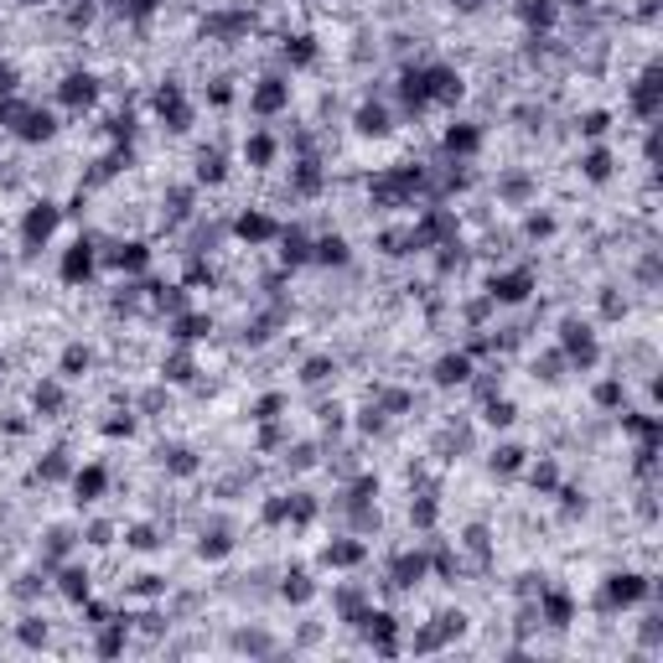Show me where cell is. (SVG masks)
I'll list each match as a JSON object with an SVG mask.
<instances>
[{"instance_id": "obj_29", "label": "cell", "mask_w": 663, "mask_h": 663, "mask_svg": "<svg viewBox=\"0 0 663 663\" xmlns=\"http://www.w3.org/2000/svg\"><path fill=\"white\" fill-rule=\"evenodd\" d=\"M575 136L581 140H606L612 136V109H586V115H575Z\"/></svg>"}, {"instance_id": "obj_14", "label": "cell", "mask_w": 663, "mask_h": 663, "mask_svg": "<svg viewBox=\"0 0 663 663\" xmlns=\"http://www.w3.org/2000/svg\"><path fill=\"white\" fill-rule=\"evenodd\" d=\"M68 409V378H37L31 384V415L37 420H58Z\"/></svg>"}, {"instance_id": "obj_5", "label": "cell", "mask_w": 663, "mask_h": 663, "mask_svg": "<svg viewBox=\"0 0 663 663\" xmlns=\"http://www.w3.org/2000/svg\"><path fill=\"white\" fill-rule=\"evenodd\" d=\"M534 290H540V270L534 265H508V270L487 275L483 296L493 306H524V301H534Z\"/></svg>"}, {"instance_id": "obj_34", "label": "cell", "mask_w": 663, "mask_h": 663, "mask_svg": "<svg viewBox=\"0 0 663 663\" xmlns=\"http://www.w3.org/2000/svg\"><path fill=\"white\" fill-rule=\"evenodd\" d=\"M11 6H21V11H37V6H52V0H11Z\"/></svg>"}, {"instance_id": "obj_7", "label": "cell", "mask_w": 663, "mask_h": 663, "mask_svg": "<svg viewBox=\"0 0 663 663\" xmlns=\"http://www.w3.org/2000/svg\"><path fill=\"white\" fill-rule=\"evenodd\" d=\"M93 275H99V239H93V234H78V239L58 255V280L68 290H83Z\"/></svg>"}, {"instance_id": "obj_15", "label": "cell", "mask_w": 663, "mask_h": 663, "mask_svg": "<svg viewBox=\"0 0 663 663\" xmlns=\"http://www.w3.org/2000/svg\"><path fill=\"white\" fill-rule=\"evenodd\" d=\"M311 265H321V270H347V265H353V239L337 234V228L317 234V239H311Z\"/></svg>"}, {"instance_id": "obj_24", "label": "cell", "mask_w": 663, "mask_h": 663, "mask_svg": "<svg viewBox=\"0 0 663 663\" xmlns=\"http://www.w3.org/2000/svg\"><path fill=\"white\" fill-rule=\"evenodd\" d=\"M524 483L534 487L540 497H550L560 487V462L555 456H540V462H524Z\"/></svg>"}, {"instance_id": "obj_16", "label": "cell", "mask_w": 663, "mask_h": 663, "mask_svg": "<svg viewBox=\"0 0 663 663\" xmlns=\"http://www.w3.org/2000/svg\"><path fill=\"white\" fill-rule=\"evenodd\" d=\"M513 21L528 31V37H540L560 21V0H513Z\"/></svg>"}, {"instance_id": "obj_12", "label": "cell", "mask_w": 663, "mask_h": 663, "mask_svg": "<svg viewBox=\"0 0 663 663\" xmlns=\"http://www.w3.org/2000/svg\"><path fill=\"white\" fill-rule=\"evenodd\" d=\"M353 136L358 140H389L394 136V109L384 99H363L353 109Z\"/></svg>"}, {"instance_id": "obj_27", "label": "cell", "mask_w": 663, "mask_h": 663, "mask_svg": "<svg viewBox=\"0 0 663 663\" xmlns=\"http://www.w3.org/2000/svg\"><path fill=\"white\" fill-rule=\"evenodd\" d=\"M234 555V534L228 528H202L197 534V560H228Z\"/></svg>"}, {"instance_id": "obj_8", "label": "cell", "mask_w": 663, "mask_h": 663, "mask_svg": "<svg viewBox=\"0 0 663 663\" xmlns=\"http://www.w3.org/2000/svg\"><path fill=\"white\" fill-rule=\"evenodd\" d=\"M290 99H296V83H290L286 73H265L249 83V93H244V105H249V115L255 120H275V115H286Z\"/></svg>"}, {"instance_id": "obj_19", "label": "cell", "mask_w": 663, "mask_h": 663, "mask_svg": "<svg viewBox=\"0 0 663 663\" xmlns=\"http://www.w3.org/2000/svg\"><path fill=\"white\" fill-rule=\"evenodd\" d=\"M68 483H73L78 503L89 508V503H99V497L109 493V467H105V462H83V467H73V477H68Z\"/></svg>"}, {"instance_id": "obj_1", "label": "cell", "mask_w": 663, "mask_h": 663, "mask_svg": "<svg viewBox=\"0 0 663 663\" xmlns=\"http://www.w3.org/2000/svg\"><path fill=\"white\" fill-rule=\"evenodd\" d=\"M62 218H68V212H62L58 197H31L27 212H21V249H27V255L47 249V244H52V234L62 228Z\"/></svg>"}, {"instance_id": "obj_11", "label": "cell", "mask_w": 663, "mask_h": 663, "mask_svg": "<svg viewBox=\"0 0 663 663\" xmlns=\"http://www.w3.org/2000/svg\"><path fill=\"white\" fill-rule=\"evenodd\" d=\"M472 378H477V368H472L467 347H452V353H441V358L431 363V384H436V389H467Z\"/></svg>"}, {"instance_id": "obj_4", "label": "cell", "mask_w": 663, "mask_h": 663, "mask_svg": "<svg viewBox=\"0 0 663 663\" xmlns=\"http://www.w3.org/2000/svg\"><path fill=\"white\" fill-rule=\"evenodd\" d=\"M622 93H627V115H633L637 125H653L663 115V78H659V68H637L627 83H622Z\"/></svg>"}, {"instance_id": "obj_26", "label": "cell", "mask_w": 663, "mask_h": 663, "mask_svg": "<svg viewBox=\"0 0 663 663\" xmlns=\"http://www.w3.org/2000/svg\"><path fill=\"white\" fill-rule=\"evenodd\" d=\"M161 6H166V0H109V11L120 16L125 27H146V21H156Z\"/></svg>"}, {"instance_id": "obj_31", "label": "cell", "mask_w": 663, "mask_h": 663, "mask_svg": "<svg viewBox=\"0 0 663 663\" xmlns=\"http://www.w3.org/2000/svg\"><path fill=\"white\" fill-rule=\"evenodd\" d=\"M280 596H286V602H311V596H317V581H311V571H286V581H280Z\"/></svg>"}, {"instance_id": "obj_9", "label": "cell", "mask_w": 663, "mask_h": 663, "mask_svg": "<svg viewBox=\"0 0 663 663\" xmlns=\"http://www.w3.org/2000/svg\"><path fill=\"white\" fill-rule=\"evenodd\" d=\"M280 228H286V224L270 218L265 208H239V212H234V224H228V234H234L239 244H249V249H265V244L280 239Z\"/></svg>"}, {"instance_id": "obj_23", "label": "cell", "mask_w": 663, "mask_h": 663, "mask_svg": "<svg viewBox=\"0 0 663 663\" xmlns=\"http://www.w3.org/2000/svg\"><path fill=\"white\" fill-rule=\"evenodd\" d=\"M591 405L602 409V415H617V409L627 405V374H612V378H602V384L591 389Z\"/></svg>"}, {"instance_id": "obj_22", "label": "cell", "mask_w": 663, "mask_h": 663, "mask_svg": "<svg viewBox=\"0 0 663 663\" xmlns=\"http://www.w3.org/2000/svg\"><path fill=\"white\" fill-rule=\"evenodd\" d=\"M192 181H197V187H224V181H228V156H224V146H202V151H197Z\"/></svg>"}, {"instance_id": "obj_21", "label": "cell", "mask_w": 663, "mask_h": 663, "mask_svg": "<svg viewBox=\"0 0 663 663\" xmlns=\"http://www.w3.org/2000/svg\"><path fill=\"white\" fill-rule=\"evenodd\" d=\"M58 591H62V602L83 606L93 596V571H89V565H62V571H58Z\"/></svg>"}, {"instance_id": "obj_2", "label": "cell", "mask_w": 663, "mask_h": 663, "mask_svg": "<svg viewBox=\"0 0 663 663\" xmlns=\"http://www.w3.org/2000/svg\"><path fill=\"white\" fill-rule=\"evenodd\" d=\"M653 596V581L643 571H612L602 581V596H596V612L602 617H612V612H627V606L649 602Z\"/></svg>"}, {"instance_id": "obj_32", "label": "cell", "mask_w": 663, "mask_h": 663, "mask_svg": "<svg viewBox=\"0 0 663 663\" xmlns=\"http://www.w3.org/2000/svg\"><path fill=\"white\" fill-rule=\"evenodd\" d=\"M62 477H73V467H68V452H47L42 462H37V483H62Z\"/></svg>"}, {"instance_id": "obj_13", "label": "cell", "mask_w": 663, "mask_h": 663, "mask_svg": "<svg viewBox=\"0 0 663 663\" xmlns=\"http://www.w3.org/2000/svg\"><path fill=\"white\" fill-rule=\"evenodd\" d=\"M575 171H581V181H591V187H606V181L617 177V151H612L606 140H591L586 151H581V161H575Z\"/></svg>"}, {"instance_id": "obj_25", "label": "cell", "mask_w": 663, "mask_h": 663, "mask_svg": "<svg viewBox=\"0 0 663 663\" xmlns=\"http://www.w3.org/2000/svg\"><path fill=\"white\" fill-rule=\"evenodd\" d=\"M93 368V347L89 343H68L58 353V378H89Z\"/></svg>"}, {"instance_id": "obj_10", "label": "cell", "mask_w": 663, "mask_h": 663, "mask_svg": "<svg viewBox=\"0 0 663 663\" xmlns=\"http://www.w3.org/2000/svg\"><path fill=\"white\" fill-rule=\"evenodd\" d=\"M477 151H483V125L477 120H452L441 130V156L446 161H472Z\"/></svg>"}, {"instance_id": "obj_28", "label": "cell", "mask_w": 663, "mask_h": 663, "mask_svg": "<svg viewBox=\"0 0 663 663\" xmlns=\"http://www.w3.org/2000/svg\"><path fill=\"white\" fill-rule=\"evenodd\" d=\"M524 462H528L524 446H513V441H503V446H493V462H487V467H493L497 477H518V472H524Z\"/></svg>"}, {"instance_id": "obj_6", "label": "cell", "mask_w": 663, "mask_h": 663, "mask_svg": "<svg viewBox=\"0 0 663 663\" xmlns=\"http://www.w3.org/2000/svg\"><path fill=\"white\" fill-rule=\"evenodd\" d=\"M52 99H58V109H68V115H83V109H93L105 99V78L93 73V68H68V73L58 78Z\"/></svg>"}, {"instance_id": "obj_3", "label": "cell", "mask_w": 663, "mask_h": 663, "mask_svg": "<svg viewBox=\"0 0 663 663\" xmlns=\"http://www.w3.org/2000/svg\"><path fill=\"white\" fill-rule=\"evenodd\" d=\"M420 83L431 109H456L467 99V73L456 62H420Z\"/></svg>"}, {"instance_id": "obj_20", "label": "cell", "mask_w": 663, "mask_h": 663, "mask_svg": "<svg viewBox=\"0 0 663 663\" xmlns=\"http://www.w3.org/2000/svg\"><path fill=\"white\" fill-rule=\"evenodd\" d=\"M275 156H280V140H275L265 125H255V130L244 136V166H249V171H270Z\"/></svg>"}, {"instance_id": "obj_30", "label": "cell", "mask_w": 663, "mask_h": 663, "mask_svg": "<svg viewBox=\"0 0 663 663\" xmlns=\"http://www.w3.org/2000/svg\"><path fill=\"white\" fill-rule=\"evenodd\" d=\"M337 378V358H327V353H317V358L301 363V384L306 389H321V384H332Z\"/></svg>"}, {"instance_id": "obj_17", "label": "cell", "mask_w": 663, "mask_h": 663, "mask_svg": "<svg viewBox=\"0 0 663 663\" xmlns=\"http://www.w3.org/2000/svg\"><path fill=\"white\" fill-rule=\"evenodd\" d=\"M317 58H321V42L311 37V31H286V37H280V62H286L290 73L311 68Z\"/></svg>"}, {"instance_id": "obj_18", "label": "cell", "mask_w": 663, "mask_h": 663, "mask_svg": "<svg viewBox=\"0 0 663 663\" xmlns=\"http://www.w3.org/2000/svg\"><path fill=\"white\" fill-rule=\"evenodd\" d=\"M363 560H368V544L358 534H337V540L321 544V565H332V571H353Z\"/></svg>"}, {"instance_id": "obj_33", "label": "cell", "mask_w": 663, "mask_h": 663, "mask_svg": "<svg viewBox=\"0 0 663 663\" xmlns=\"http://www.w3.org/2000/svg\"><path fill=\"white\" fill-rule=\"evenodd\" d=\"M16 637H21L27 649H47V622H42V617H21V627H16Z\"/></svg>"}]
</instances>
